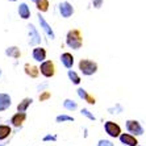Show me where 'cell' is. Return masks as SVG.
Segmentation results:
<instances>
[{"label":"cell","instance_id":"cell-8","mask_svg":"<svg viewBox=\"0 0 146 146\" xmlns=\"http://www.w3.org/2000/svg\"><path fill=\"white\" fill-rule=\"evenodd\" d=\"M37 19H38V23H40L41 28H42V31L45 32V34H46L49 38H51V40H55V33H54V31H53L51 25L49 24L46 20H45V17L42 16L40 12L37 13Z\"/></svg>","mask_w":146,"mask_h":146},{"label":"cell","instance_id":"cell-1","mask_svg":"<svg viewBox=\"0 0 146 146\" xmlns=\"http://www.w3.org/2000/svg\"><path fill=\"white\" fill-rule=\"evenodd\" d=\"M66 45L72 50H79L83 46V36L79 29H71L66 34Z\"/></svg>","mask_w":146,"mask_h":146},{"label":"cell","instance_id":"cell-3","mask_svg":"<svg viewBox=\"0 0 146 146\" xmlns=\"http://www.w3.org/2000/svg\"><path fill=\"white\" fill-rule=\"evenodd\" d=\"M125 129L126 132L132 134L134 137H139V136H143L145 133V129H143L142 124L138 121V120H126L125 121Z\"/></svg>","mask_w":146,"mask_h":146},{"label":"cell","instance_id":"cell-4","mask_svg":"<svg viewBox=\"0 0 146 146\" xmlns=\"http://www.w3.org/2000/svg\"><path fill=\"white\" fill-rule=\"evenodd\" d=\"M104 130H106V133L111 138H119L122 133L121 126H120L117 122L111 121V120L104 122Z\"/></svg>","mask_w":146,"mask_h":146},{"label":"cell","instance_id":"cell-29","mask_svg":"<svg viewBox=\"0 0 146 146\" xmlns=\"http://www.w3.org/2000/svg\"><path fill=\"white\" fill-rule=\"evenodd\" d=\"M109 113H121L122 112V107L120 106V104H116V107H113V108H108Z\"/></svg>","mask_w":146,"mask_h":146},{"label":"cell","instance_id":"cell-28","mask_svg":"<svg viewBox=\"0 0 146 146\" xmlns=\"http://www.w3.org/2000/svg\"><path fill=\"white\" fill-rule=\"evenodd\" d=\"M48 87H49V82H42V83H40L37 86V91H40V92L48 91Z\"/></svg>","mask_w":146,"mask_h":146},{"label":"cell","instance_id":"cell-13","mask_svg":"<svg viewBox=\"0 0 146 146\" xmlns=\"http://www.w3.org/2000/svg\"><path fill=\"white\" fill-rule=\"evenodd\" d=\"M12 106V98L9 94L5 92H0V112L7 111L9 107Z\"/></svg>","mask_w":146,"mask_h":146},{"label":"cell","instance_id":"cell-2","mask_svg":"<svg viewBox=\"0 0 146 146\" xmlns=\"http://www.w3.org/2000/svg\"><path fill=\"white\" fill-rule=\"evenodd\" d=\"M78 68L84 76H91V75L96 74L99 70V66L95 61L88 59V58H83L78 63Z\"/></svg>","mask_w":146,"mask_h":146},{"label":"cell","instance_id":"cell-5","mask_svg":"<svg viewBox=\"0 0 146 146\" xmlns=\"http://www.w3.org/2000/svg\"><path fill=\"white\" fill-rule=\"evenodd\" d=\"M27 28H28V37H29V40H28V44L31 45V46H36V48H37L38 45L41 44V41H42V38H41V34L38 33L37 28L34 27L33 24H28Z\"/></svg>","mask_w":146,"mask_h":146},{"label":"cell","instance_id":"cell-12","mask_svg":"<svg viewBox=\"0 0 146 146\" xmlns=\"http://www.w3.org/2000/svg\"><path fill=\"white\" fill-rule=\"evenodd\" d=\"M25 120H27V113L16 112L12 117H11L9 122H11V125L15 126V128H21L23 124L25 122Z\"/></svg>","mask_w":146,"mask_h":146},{"label":"cell","instance_id":"cell-10","mask_svg":"<svg viewBox=\"0 0 146 146\" xmlns=\"http://www.w3.org/2000/svg\"><path fill=\"white\" fill-rule=\"evenodd\" d=\"M46 55H48L46 49H44L42 46H37V48H34L33 50H32V57H33V59L36 62H38V63H42V62L46 61Z\"/></svg>","mask_w":146,"mask_h":146},{"label":"cell","instance_id":"cell-18","mask_svg":"<svg viewBox=\"0 0 146 146\" xmlns=\"http://www.w3.org/2000/svg\"><path fill=\"white\" fill-rule=\"evenodd\" d=\"M5 55L9 58H13V59H20L21 50H20V48H17V46H8V48L5 49Z\"/></svg>","mask_w":146,"mask_h":146},{"label":"cell","instance_id":"cell-11","mask_svg":"<svg viewBox=\"0 0 146 146\" xmlns=\"http://www.w3.org/2000/svg\"><path fill=\"white\" fill-rule=\"evenodd\" d=\"M59 61L68 70H71L72 66H74V62H75V58L71 53H68V51H65V53H62L61 57H59Z\"/></svg>","mask_w":146,"mask_h":146},{"label":"cell","instance_id":"cell-33","mask_svg":"<svg viewBox=\"0 0 146 146\" xmlns=\"http://www.w3.org/2000/svg\"><path fill=\"white\" fill-rule=\"evenodd\" d=\"M8 1H12V3H15V1H17V0H8Z\"/></svg>","mask_w":146,"mask_h":146},{"label":"cell","instance_id":"cell-20","mask_svg":"<svg viewBox=\"0 0 146 146\" xmlns=\"http://www.w3.org/2000/svg\"><path fill=\"white\" fill-rule=\"evenodd\" d=\"M63 108L66 111H70V112H74L78 109V103L75 100H71V99H65L63 100Z\"/></svg>","mask_w":146,"mask_h":146},{"label":"cell","instance_id":"cell-7","mask_svg":"<svg viewBox=\"0 0 146 146\" xmlns=\"http://www.w3.org/2000/svg\"><path fill=\"white\" fill-rule=\"evenodd\" d=\"M58 11L63 19H70L75 13V8L72 7V4L70 1H61L58 4Z\"/></svg>","mask_w":146,"mask_h":146},{"label":"cell","instance_id":"cell-26","mask_svg":"<svg viewBox=\"0 0 146 146\" xmlns=\"http://www.w3.org/2000/svg\"><path fill=\"white\" fill-rule=\"evenodd\" d=\"M96 146H115V143L111 141V139H106V138H102L98 141V145Z\"/></svg>","mask_w":146,"mask_h":146},{"label":"cell","instance_id":"cell-17","mask_svg":"<svg viewBox=\"0 0 146 146\" xmlns=\"http://www.w3.org/2000/svg\"><path fill=\"white\" fill-rule=\"evenodd\" d=\"M32 104H33V99L32 98H24L19 104H17V112L25 113Z\"/></svg>","mask_w":146,"mask_h":146},{"label":"cell","instance_id":"cell-30","mask_svg":"<svg viewBox=\"0 0 146 146\" xmlns=\"http://www.w3.org/2000/svg\"><path fill=\"white\" fill-rule=\"evenodd\" d=\"M104 4V0H92V7L96 8V9H100Z\"/></svg>","mask_w":146,"mask_h":146},{"label":"cell","instance_id":"cell-32","mask_svg":"<svg viewBox=\"0 0 146 146\" xmlns=\"http://www.w3.org/2000/svg\"><path fill=\"white\" fill-rule=\"evenodd\" d=\"M32 1H33V3L36 4V3H37V1H38V0H32Z\"/></svg>","mask_w":146,"mask_h":146},{"label":"cell","instance_id":"cell-31","mask_svg":"<svg viewBox=\"0 0 146 146\" xmlns=\"http://www.w3.org/2000/svg\"><path fill=\"white\" fill-rule=\"evenodd\" d=\"M87 136H88L87 134V128H84V138H87Z\"/></svg>","mask_w":146,"mask_h":146},{"label":"cell","instance_id":"cell-27","mask_svg":"<svg viewBox=\"0 0 146 146\" xmlns=\"http://www.w3.org/2000/svg\"><path fill=\"white\" fill-rule=\"evenodd\" d=\"M58 139V137L55 136V134H46V136L42 138V141L44 142H55Z\"/></svg>","mask_w":146,"mask_h":146},{"label":"cell","instance_id":"cell-35","mask_svg":"<svg viewBox=\"0 0 146 146\" xmlns=\"http://www.w3.org/2000/svg\"><path fill=\"white\" fill-rule=\"evenodd\" d=\"M138 146H146V145H138Z\"/></svg>","mask_w":146,"mask_h":146},{"label":"cell","instance_id":"cell-25","mask_svg":"<svg viewBox=\"0 0 146 146\" xmlns=\"http://www.w3.org/2000/svg\"><path fill=\"white\" fill-rule=\"evenodd\" d=\"M50 98H51V92L50 91H44V92H41L40 94L38 100H40V102H46V100H49Z\"/></svg>","mask_w":146,"mask_h":146},{"label":"cell","instance_id":"cell-14","mask_svg":"<svg viewBox=\"0 0 146 146\" xmlns=\"http://www.w3.org/2000/svg\"><path fill=\"white\" fill-rule=\"evenodd\" d=\"M76 94H78V96H79L80 99H83L84 102L88 103L90 106H95V104H96V99L94 98V96H92L88 91H86L84 88L79 87V88L76 90Z\"/></svg>","mask_w":146,"mask_h":146},{"label":"cell","instance_id":"cell-15","mask_svg":"<svg viewBox=\"0 0 146 146\" xmlns=\"http://www.w3.org/2000/svg\"><path fill=\"white\" fill-rule=\"evenodd\" d=\"M17 12H19V16L23 19V20H29L31 19V8L27 3H20V5L17 7Z\"/></svg>","mask_w":146,"mask_h":146},{"label":"cell","instance_id":"cell-16","mask_svg":"<svg viewBox=\"0 0 146 146\" xmlns=\"http://www.w3.org/2000/svg\"><path fill=\"white\" fill-rule=\"evenodd\" d=\"M24 71L28 76L36 79V78H38V75H40V67H37L36 65H31V63H25Z\"/></svg>","mask_w":146,"mask_h":146},{"label":"cell","instance_id":"cell-34","mask_svg":"<svg viewBox=\"0 0 146 146\" xmlns=\"http://www.w3.org/2000/svg\"><path fill=\"white\" fill-rule=\"evenodd\" d=\"M1 74H3V71H1V68H0V76H1Z\"/></svg>","mask_w":146,"mask_h":146},{"label":"cell","instance_id":"cell-6","mask_svg":"<svg viewBox=\"0 0 146 146\" xmlns=\"http://www.w3.org/2000/svg\"><path fill=\"white\" fill-rule=\"evenodd\" d=\"M40 72L41 75H44L45 78H53L55 75V65L54 62L50 59H46L40 65Z\"/></svg>","mask_w":146,"mask_h":146},{"label":"cell","instance_id":"cell-23","mask_svg":"<svg viewBox=\"0 0 146 146\" xmlns=\"http://www.w3.org/2000/svg\"><path fill=\"white\" fill-rule=\"evenodd\" d=\"M74 117L70 115H66V113H62V115H58L57 117H55V122H58V124H61V122H72L74 121Z\"/></svg>","mask_w":146,"mask_h":146},{"label":"cell","instance_id":"cell-21","mask_svg":"<svg viewBox=\"0 0 146 146\" xmlns=\"http://www.w3.org/2000/svg\"><path fill=\"white\" fill-rule=\"evenodd\" d=\"M67 76H68V79H70V82H71L72 84H75V86L80 84L82 79H80V76H79V74L76 71H74V70H68V71H67Z\"/></svg>","mask_w":146,"mask_h":146},{"label":"cell","instance_id":"cell-22","mask_svg":"<svg viewBox=\"0 0 146 146\" xmlns=\"http://www.w3.org/2000/svg\"><path fill=\"white\" fill-rule=\"evenodd\" d=\"M36 7H37L40 13L48 12L49 11V0H38L37 3H36Z\"/></svg>","mask_w":146,"mask_h":146},{"label":"cell","instance_id":"cell-19","mask_svg":"<svg viewBox=\"0 0 146 146\" xmlns=\"http://www.w3.org/2000/svg\"><path fill=\"white\" fill-rule=\"evenodd\" d=\"M11 133H12V128H11L9 125H4V124H1V125H0V141L7 139L8 137L11 136Z\"/></svg>","mask_w":146,"mask_h":146},{"label":"cell","instance_id":"cell-9","mask_svg":"<svg viewBox=\"0 0 146 146\" xmlns=\"http://www.w3.org/2000/svg\"><path fill=\"white\" fill-rule=\"evenodd\" d=\"M119 139H120V143L124 146H138L139 145L137 137L132 136L129 133H121V136L119 137Z\"/></svg>","mask_w":146,"mask_h":146},{"label":"cell","instance_id":"cell-24","mask_svg":"<svg viewBox=\"0 0 146 146\" xmlns=\"http://www.w3.org/2000/svg\"><path fill=\"white\" fill-rule=\"evenodd\" d=\"M80 115H82V116H84L86 119L91 120V121H96V116L94 115V113H92L91 111H88L87 108H82V109H80Z\"/></svg>","mask_w":146,"mask_h":146}]
</instances>
